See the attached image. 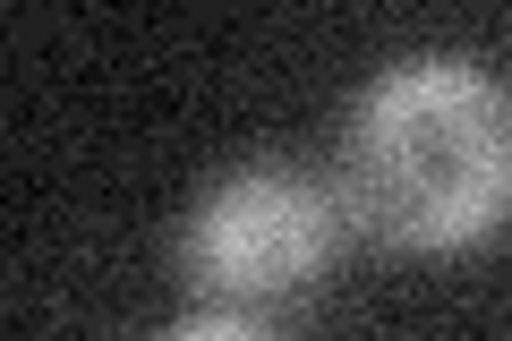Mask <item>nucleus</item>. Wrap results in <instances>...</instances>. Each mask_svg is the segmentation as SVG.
I'll return each instance as SVG.
<instances>
[{"instance_id": "1", "label": "nucleus", "mask_w": 512, "mask_h": 341, "mask_svg": "<svg viewBox=\"0 0 512 341\" xmlns=\"http://www.w3.org/2000/svg\"><path fill=\"white\" fill-rule=\"evenodd\" d=\"M342 205L393 248H470L512 214V94L461 60L393 69L342 137Z\"/></svg>"}, {"instance_id": "2", "label": "nucleus", "mask_w": 512, "mask_h": 341, "mask_svg": "<svg viewBox=\"0 0 512 341\" xmlns=\"http://www.w3.org/2000/svg\"><path fill=\"white\" fill-rule=\"evenodd\" d=\"M325 248H333V214L308 180H291V171H239V180H222L197 205L188 248H180L188 282L214 290L222 307L188 316V333H231V324L248 333L274 299L316 282Z\"/></svg>"}]
</instances>
